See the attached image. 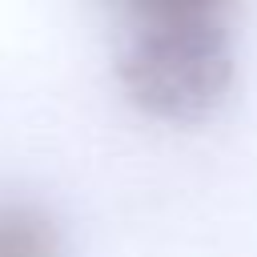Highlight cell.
I'll use <instances>...</instances> for the list:
<instances>
[{
  "label": "cell",
  "mask_w": 257,
  "mask_h": 257,
  "mask_svg": "<svg viewBox=\"0 0 257 257\" xmlns=\"http://www.w3.org/2000/svg\"><path fill=\"white\" fill-rule=\"evenodd\" d=\"M120 72L124 88L153 116L197 120L229 84V44L217 20L141 24Z\"/></svg>",
  "instance_id": "cell-1"
},
{
  "label": "cell",
  "mask_w": 257,
  "mask_h": 257,
  "mask_svg": "<svg viewBox=\"0 0 257 257\" xmlns=\"http://www.w3.org/2000/svg\"><path fill=\"white\" fill-rule=\"evenodd\" d=\"M52 233L24 209H0V257H52Z\"/></svg>",
  "instance_id": "cell-2"
},
{
  "label": "cell",
  "mask_w": 257,
  "mask_h": 257,
  "mask_svg": "<svg viewBox=\"0 0 257 257\" xmlns=\"http://www.w3.org/2000/svg\"><path fill=\"white\" fill-rule=\"evenodd\" d=\"M141 24H189V20H217L225 0H124Z\"/></svg>",
  "instance_id": "cell-3"
}]
</instances>
